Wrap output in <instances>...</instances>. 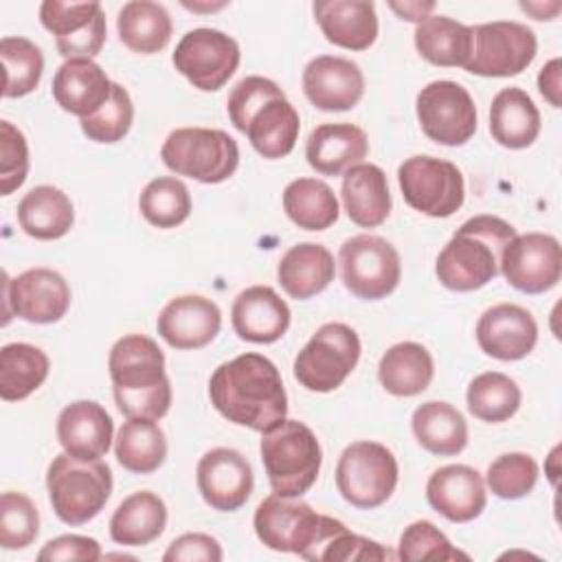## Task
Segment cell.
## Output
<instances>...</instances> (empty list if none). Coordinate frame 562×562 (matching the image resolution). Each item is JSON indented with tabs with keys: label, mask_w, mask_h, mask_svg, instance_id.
Returning <instances> with one entry per match:
<instances>
[{
	"label": "cell",
	"mask_w": 562,
	"mask_h": 562,
	"mask_svg": "<svg viewBox=\"0 0 562 562\" xmlns=\"http://www.w3.org/2000/svg\"><path fill=\"white\" fill-rule=\"evenodd\" d=\"M413 37L419 57L432 66L465 68L472 57V26L461 24L448 15H428L417 24Z\"/></svg>",
	"instance_id": "obj_34"
},
{
	"label": "cell",
	"mask_w": 562,
	"mask_h": 562,
	"mask_svg": "<svg viewBox=\"0 0 562 562\" xmlns=\"http://www.w3.org/2000/svg\"><path fill=\"white\" fill-rule=\"evenodd\" d=\"M195 483L204 503L217 512H237L252 494L250 461L235 448H211L195 468Z\"/></svg>",
	"instance_id": "obj_18"
},
{
	"label": "cell",
	"mask_w": 562,
	"mask_h": 562,
	"mask_svg": "<svg viewBox=\"0 0 562 562\" xmlns=\"http://www.w3.org/2000/svg\"><path fill=\"white\" fill-rule=\"evenodd\" d=\"M261 461L274 494L299 498L318 479L323 450L314 430L299 419H281L261 432Z\"/></svg>",
	"instance_id": "obj_5"
},
{
	"label": "cell",
	"mask_w": 562,
	"mask_h": 562,
	"mask_svg": "<svg viewBox=\"0 0 562 562\" xmlns=\"http://www.w3.org/2000/svg\"><path fill=\"white\" fill-rule=\"evenodd\" d=\"M400 479L395 454L378 441L349 443L336 463V487L340 496L358 509L384 505Z\"/></svg>",
	"instance_id": "obj_9"
},
{
	"label": "cell",
	"mask_w": 562,
	"mask_h": 562,
	"mask_svg": "<svg viewBox=\"0 0 562 562\" xmlns=\"http://www.w3.org/2000/svg\"><path fill=\"white\" fill-rule=\"evenodd\" d=\"M156 329L173 349H202L220 334L222 312L202 294H182L160 310Z\"/></svg>",
	"instance_id": "obj_21"
},
{
	"label": "cell",
	"mask_w": 562,
	"mask_h": 562,
	"mask_svg": "<svg viewBox=\"0 0 562 562\" xmlns=\"http://www.w3.org/2000/svg\"><path fill=\"white\" fill-rule=\"evenodd\" d=\"M468 411L487 424H501L514 417L522 402V391L509 375L485 371L476 375L465 391Z\"/></svg>",
	"instance_id": "obj_41"
},
{
	"label": "cell",
	"mask_w": 562,
	"mask_h": 562,
	"mask_svg": "<svg viewBox=\"0 0 562 562\" xmlns=\"http://www.w3.org/2000/svg\"><path fill=\"white\" fill-rule=\"evenodd\" d=\"M476 342L490 358L503 362L522 360L538 342V323L522 305L498 303L479 316Z\"/></svg>",
	"instance_id": "obj_19"
},
{
	"label": "cell",
	"mask_w": 562,
	"mask_h": 562,
	"mask_svg": "<svg viewBox=\"0 0 562 562\" xmlns=\"http://www.w3.org/2000/svg\"><path fill=\"white\" fill-rule=\"evenodd\" d=\"M516 228L496 215H474L463 222L439 250L435 274L452 292H474L501 272L505 246Z\"/></svg>",
	"instance_id": "obj_3"
},
{
	"label": "cell",
	"mask_w": 562,
	"mask_h": 562,
	"mask_svg": "<svg viewBox=\"0 0 562 562\" xmlns=\"http://www.w3.org/2000/svg\"><path fill=\"white\" fill-rule=\"evenodd\" d=\"M40 533V514L35 503L22 492H2L0 496V544L7 551L26 549Z\"/></svg>",
	"instance_id": "obj_46"
},
{
	"label": "cell",
	"mask_w": 562,
	"mask_h": 562,
	"mask_svg": "<svg viewBox=\"0 0 562 562\" xmlns=\"http://www.w3.org/2000/svg\"><path fill=\"white\" fill-rule=\"evenodd\" d=\"M474 46L465 66L468 72L481 77L520 75L538 53L536 33L514 20H496L472 26Z\"/></svg>",
	"instance_id": "obj_15"
},
{
	"label": "cell",
	"mask_w": 562,
	"mask_h": 562,
	"mask_svg": "<svg viewBox=\"0 0 562 562\" xmlns=\"http://www.w3.org/2000/svg\"><path fill=\"white\" fill-rule=\"evenodd\" d=\"M411 428L417 443L437 457H454L468 446V422L448 402L430 400L413 411Z\"/></svg>",
	"instance_id": "obj_33"
},
{
	"label": "cell",
	"mask_w": 562,
	"mask_h": 562,
	"mask_svg": "<svg viewBox=\"0 0 562 562\" xmlns=\"http://www.w3.org/2000/svg\"><path fill=\"white\" fill-rule=\"evenodd\" d=\"M540 110L533 99L516 86L494 94L490 105V134L507 149H525L540 134Z\"/></svg>",
	"instance_id": "obj_30"
},
{
	"label": "cell",
	"mask_w": 562,
	"mask_h": 562,
	"mask_svg": "<svg viewBox=\"0 0 562 562\" xmlns=\"http://www.w3.org/2000/svg\"><path fill=\"white\" fill-rule=\"evenodd\" d=\"M281 97H285V92L272 79L261 75L244 77L228 92V99H226L228 119L235 125V130L246 132V125L252 119V114L268 101L281 99Z\"/></svg>",
	"instance_id": "obj_48"
},
{
	"label": "cell",
	"mask_w": 562,
	"mask_h": 562,
	"mask_svg": "<svg viewBox=\"0 0 562 562\" xmlns=\"http://www.w3.org/2000/svg\"><path fill=\"white\" fill-rule=\"evenodd\" d=\"M340 198L347 217L362 228H375L391 215L389 180L373 162H360L342 173Z\"/></svg>",
	"instance_id": "obj_28"
},
{
	"label": "cell",
	"mask_w": 562,
	"mask_h": 562,
	"mask_svg": "<svg viewBox=\"0 0 562 562\" xmlns=\"http://www.w3.org/2000/svg\"><path fill=\"white\" fill-rule=\"evenodd\" d=\"M222 558L224 553L220 542L213 536L200 533V531L178 536L162 555L165 562H195V560L220 562Z\"/></svg>",
	"instance_id": "obj_51"
},
{
	"label": "cell",
	"mask_w": 562,
	"mask_h": 562,
	"mask_svg": "<svg viewBox=\"0 0 562 562\" xmlns=\"http://www.w3.org/2000/svg\"><path fill=\"white\" fill-rule=\"evenodd\" d=\"M215 411L244 428L266 432L288 415V393L277 364L255 351L222 362L209 380Z\"/></svg>",
	"instance_id": "obj_1"
},
{
	"label": "cell",
	"mask_w": 562,
	"mask_h": 562,
	"mask_svg": "<svg viewBox=\"0 0 562 562\" xmlns=\"http://www.w3.org/2000/svg\"><path fill=\"white\" fill-rule=\"evenodd\" d=\"M283 211L303 231H325L340 215L331 187L318 178L288 182L283 189Z\"/></svg>",
	"instance_id": "obj_40"
},
{
	"label": "cell",
	"mask_w": 562,
	"mask_h": 562,
	"mask_svg": "<svg viewBox=\"0 0 562 562\" xmlns=\"http://www.w3.org/2000/svg\"><path fill=\"white\" fill-rule=\"evenodd\" d=\"M42 26L55 35L61 57L92 59L105 44V13L99 2L44 0L40 4Z\"/></svg>",
	"instance_id": "obj_17"
},
{
	"label": "cell",
	"mask_w": 562,
	"mask_h": 562,
	"mask_svg": "<svg viewBox=\"0 0 562 562\" xmlns=\"http://www.w3.org/2000/svg\"><path fill=\"white\" fill-rule=\"evenodd\" d=\"M29 145L24 134L11 123L0 121V193L11 195L29 176Z\"/></svg>",
	"instance_id": "obj_49"
},
{
	"label": "cell",
	"mask_w": 562,
	"mask_h": 562,
	"mask_svg": "<svg viewBox=\"0 0 562 562\" xmlns=\"http://www.w3.org/2000/svg\"><path fill=\"white\" fill-rule=\"evenodd\" d=\"M134 121V103L121 83H112L110 99L90 116L79 119L81 132L94 143H119Z\"/></svg>",
	"instance_id": "obj_45"
},
{
	"label": "cell",
	"mask_w": 562,
	"mask_h": 562,
	"mask_svg": "<svg viewBox=\"0 0 562 562\" xmlns=\"http://www.w3.org/2000/svg\"><path fill=\"white\" fill-rule=\"evenodd\" d=\"M101 544L94 538L66 533L59 538L48 540L40 551L37 560H50V562H68V560H81V562H97L101 560Z\"/></svg>",
	"instance_id": "obj_50"
},
{
	"label": "cell",
	"mask_w": 562,
	"mask_h": 562,
	"mask_svg": "<svg viewBox=\"0 0 562 562\" xmlns=\"http://www.w3.org/2000/svg\"><path fill=\"white\" fill-rule=\"evenodd\" d=\"M114 424L110 413L92 400H77L57 417V439L64 452L81 461H97L112 446Z\"/></svg>",
	"instance_id": "obj_24"
},
{
	"label": "cell",
	"mask_w": 562,
	"mask_h": 562,
	"mask_svg": "<svg viewBox=\"0 0 562 562\" xmlns=\"http://www.w3.org/2000/svg\"><path fill=\"white\" fill-rule=\"evenodd\" d=\"M112 393L125 417L162 419L171 406V382L165 371V353L145 334H125L108 356Z\"/></svg>",
	"instance_id": "obj_2"
},
{
	"label": "cell",
	"mask_w": 562,
	"mask_h": 562,
	"mask_svg": "<svg viewBox=\"0 0 562 562\" xmlns=\"http://www.w3.org/2000/svg\"><path fill=\"white\" fill-rule=\"evenodd\" d=\"M397 184L406 204L428 217H450L465 200L461 169L435 156L406 158L397 167Z\"/></svg>",
	"instance_id": "obj_11"
},
{
	"label": "cell",
	"mask_w": 562,
	"mask_h": 562,
	"mask_svg": "<svg viewBox=\"0 0 562 562\" xmlns=\"http://www.w3.org/2000/svg\"><path fill=\"white\" fill-rule=\"evenodd\" d=\"M538 463L527 452H505L496 457L485 472V485L490 492L505 501L527 496L538 483Z\"/></svg>",
	"instance_id": "obj_44"
},
{
	"label": "cell",
	"mask_w": 562,
	"mask_h": 562,
	"mask_svg": "<svg viewBox=\"0 0 562 562\" xmlns=\"http://www.w3.org/2000/svg\"><path fill=\"white\" fill-rule=\"evenodd\" d=\"M345 288L362 301H380L395 292L402 279L400 252L378 235H353L338 250Z\"/></svg>",
	"instance_id": "obj_10"
},
{
	"label": "cell",
	"mask_w": 562,
	"mask_h": 562,
	"mask_svg": "<svg viewBox=\"0 0 562 562\" xmlns=\"http://www.w3.org/2000/svg\"><path fill=\"white\" fill-rule=\"evenodd\" d=\"M342 525L338 518L318 514L305 501L274 492L257 505L252 516L255 533L268 549L296 553L312 562H318L323 544Z\"/></svg>",
	"instance_id": "obj_4"
},
{
	"label": "cell",
	"mask_w": 562,
	"mask_h": 562,
	"mask_svg": "<svg viewBox=\"0 0 562 562\" xmlns=\"http://www.w3.org/2000/svg\"><path fill=\"white\" fill-rule=\"evenodd\" d=\"M112 470L105 461H81L68 452L57 454L46 472L48 501L66 525H83L99 516L112 494Z\"/></svg>",
	"instance_id": "obj_6"
},
{
	"label": "cell",
	"mask_w": 562,
	"mask_h": 562,
	"mask_svg": "<svg viewBox=\"0 0 562 562\" xmlns=\"http://www.w3.org/2000/svg\"><path fill=\"white\" fill-rule=\"evenodd\" d=\"M558 450H560V446H555V448L551 450V454H549V463H551V468H549V472H547V474H549V479H551V483H553V485H558V468L553 465V461L558 459Z\"/></svg>",
	"instance_id": "obj_54"
},
{
	"label": "cell",
	"mask_w": 562,
	"mask_h": 562,
	"mask_svg": "<svg viewBox=\"0 0 562 562\" xmlns=\"http://www.w3.org/2000/svg\"><path fill=\"white\" fill-rule=\"evenodd\" d=\"M70 285L53 268H29L11 279L2 274V325L18 316L26 323L48 325L66 316Z\"/></svg>",
	"instance_id": "obj_12"
},
{
	"label": "cell",
	"mask_w": 562,
	"mask_h": 562,
	"mask_svg": "<svg viewBox=\"0 0 562 562\" xmlns=\"http://www.w3.org/2000/svg\"><path fill=\"white\" fill-rule=\"evenodd\" d=\"M395 558L404 562L470 560V555L452 547L446 533L439 531L430 520H415L408 527H404Z\"/></svg>",
	"instance_id": "obj_47"
},
{
	"label": "cell",
	"mask_w": 562,
	"mask_h": 562,
	"mask_svg": "<svg viewBox=\"0 0 562 562\" xmlns=\"http://www.w3.org/2000/svg\"><path fill=\"white\" fill-rule=\"evenodd\" d=\"M435 375L430 351L413 340L391 345L378 364V378L386 393L395 397H413L424 393Z\"/></svg>",
	"instance_id": "obj_31"
},
{
	"label": "cell",
	"mask_w": 562,
	"mask_h": 562,
	"mask_svg": "<svg viewBox=\"0 0 562 562\" xmlns=\"http://www.w3.org/2000/svg\"><path fill=\"white\" fill-rule=\"evenodd\" d=\"M501 272L518 292H549L562 277L560 241L549 233L516 235L503 250Z\"/></svg>",
	"instance_id": "obj_16"
},
{
	"label": "cell",
	"mask_w": 562,
	"mask_h": 562,
	"mask_svg": "<svg viewBox=\"0 0 562 562\" xmlns=\"http://www.w3.org/2000/svg\"><path fill=\"white\" fill-rule=\"evenodd\" d=\"M140 215L156 228H176L191 215V193L173 176H160L145 184L138 198Z\"/></svg>",
	"instance_id": "obj_43"
},
{
	"label": "cell",
	"mask_w": 562,
	"mask_h": 562,
	"mask_svg": "<svg viewBox=\"0 0 562 562\" xmlns=\"http://www.w3.org/2000/svg\"><path fill=\"white\" fill-rule=\"evenodd\" d=\"M303 92L307 101L323 112H345L360 103L364 94V75L347 57L318 55L303 70Z\"/></svg>",
	"instance_id": "obj_20"
},
{
	"label": "cell",
	"mask_w": 562,
	"mask_h": 562,
	"mask_svg": "<svg viewBox=\"0 0 562 562\" xmlns=\"http://www.w3.org/2000/svg\"><path fill=\"white\" fill-rule=\"evenodd\" d=\"M299 112L285 97H281L261 105L248 121L244 134L248 136L252 149L259 156L277 160L285 158L294 149L299 140Z\"/></svg>",
	"instance_id": "obj_36"
},
{
	"label": "cell",
	"mask_w": 562,
	"mask_h": 562,
	"mask_svg": "<svg viewBox=\"0 0 562 562\" xmlns=\"http://www.w3.org/2000/svg\"><path fill=\"white\" fill-rule=\"evenodd\" d=\"M560 75H562L560 57L549 59L542 66V70L538 72V90L549 101V105H553V108H562V97H560L562 81H560Z\"/></svg>",
	"instance_id": "obj_52"
},
{
	"label": "cell",
	"mask_w": 562,
	"mask_h": 562,
	"mask_svg": "<svg viewBox=\"0 0 562 562\" xmlns=\"http://www.w3.org/2000/svg\"><path fill=\"white\" fill-rule=\"evenodd\" d=\"M369 154V138L353 123H323L305 140L307 165L321 176H342Z\"/></svg>",
	"instance_id": "obj_26"
},
{
	"label": "cell",
	"mask_w": 562,
	"mask_h": 562,
	"mask_svg": "<svg viewBox=\"0 0 562 562\" xmlns=\"http://www.w3.org/2000/svg\"><path fill=\"white\" fill-rule=\"evenodd\" d=\"M314 20L325 40L347 50H367L378 40L375 4L367 0H316Z\"/></svg>",
	"instance_id": "obj_25"
},
{
	"label": "cell",
	"mask_w": 562,
	"mask_h": 562,
	"mask_svg": "<svg viewBox=\"0 0 562 562\" xmlns=\"http://www.w3.org/2000/svg\"><path fill=\"white\" fill-rule=\"evenodd\" d=\"M116 461L134 474H151L167 459V439L156 419L127 417L114 439Z\"/></svg>",
	"instance_id": "obj_38"
},
{
	"label": "cell",
	"mask_w": 562,
	"mask_h": 562,
	"mask_svg": "<svg viewBox=\"0 0 562 562\" xmlns=\"http://www.w3.org/2000/svg\"><path fill=\"white\" fill-rule=\"evenodd\" d=\"M362 353L353 327L331 321L321 325L296 353L292 371L301 386L312 393L336 391L356 369Z\"/></svg>",
	"instance_id": "obj_8"
},
{
	"label": "cell",
	"mask_w": 562,
	"mask_h": 562,
	"mask_svg": "<svg viewBox=\"0 0 562 562\" xmlns=\"http://www.w3.org/2000/svg\"><path fill=\"white\" fill-rule=\"evenodd\" d=\"M48 356L29 342H9L0 349V397L4 402L26 400L48 378Z\"/></svg>",
	"instance_id": "obj_39"
},
{
	"label": "cell",
	"mask_w": 562,
	"mask_h": 562,
	"mask_svg": "<svg viewBox=\"0 0 562 562\" xmlns=\"http://www.w3.org/2000/svg\"><path fill=\"white\" fill-rule=\"evenodd\" d=\"M0 57L4 68V88L7 99H20L31 94L44 72V55L40 46L20 35H7L0 40Z\"/></svg>",
	"instance_id": "obj_42"
},
{
	"label": "cell",
	"mask_w": 562,
	"mask_h": 562,
	"mask_svg": "<svg viewBox=\"0 0 562 562\" xmlns=\"http://www.w3.org/2000/svg\"><path fill=\"white\" fill-rule=\"evenodd\" d=\"M112 83L114 81H110L105 70L94 59L77 57L66 59L57 68L50 90L53 99L64 112L86 119L110 99Z\"/></svg>",
	"instance_id": "obj_27"
},
{
	"label": "cell",
	"mask_w": 562,
	"mask_h": 562,
	"mask_svg": "<svg viewBox=\"0 0 562 562\" xmlns=\"http://www.w3.org/2000/svg\"><path fill=\"white\" fill-rule=\"evenodd\" d=\"M176 70L204 92L220 90L239 68V44L217 29H191L187 31L171 55Z\"/></svg>",
	"instance_id": "obj_13"
},
{
	"label": "cell",
	"mask_w": 562,
	"mask_h": 562,
	"mask_svg": "<svg viewBox=\"0 0 562 562\" xmlns=\"http://www.w3.org/2000/svg\"><path fill=\"white\" fill-rule=\"evenodd\" d=\"M422 132L446 147L465 145L476 132V105L472 94L457 81L439 79L424 86L415 101Z\"/></svg>",
	"instance_id": "obj_14"
},
{
	"label": "cell",
	"mask_w": 562,
	"mask_h": 562,
	"mask_svg": "<svg viewBox=\"0 0 562 562\" xmlns=\"http://www.w3.org/2000/svg\"><path fill=\"white\" fill-rule=\"evenodd\" d=\"M171 15L160 2L132 0L125 2L116 18L121 42L138 55L160 53L171 40Z\"/></svg>",
	"instance_id": "obj_37"
},
{
	"label": "cell",
	"mask_w": 562,
	"mask_h": 562,
	"mask_svg": "<svg viewBox=\"0 0 562 562\" xmlns=\"http://www.w3.org/2000/svg\"><path fill=\"white\" fill-rule=\"evenodd\" d=\"M167 527L165 501L140 490L119 503L110 518V538L123 547H145L154 542Z\"/></svg>",
	"instance_id": "obj_32"
},
{
	"label": "cell",
	"mask_w": 562,
	"mask_h": 562,
	"mask_svg": "<svg viewBox=\"0 0 562 562\" xmlns=\"http://www.w3.org/2000/svg\"><path fill=\"white\" fill-rule=\"evenodd\" d=\"M18 222L29 237L50 241L64 237L72 228L75 209L61 189L53 184H40L24 193L20 200Z\"/></svg>",
	"instance_id": "obj_35"
},
{
	"label": "cell",
	"mask_w": 562,
	"mask_h": 562,
	"mask_svg": "<svg viewBox=\"0 0 562 562\" xmlns=\"http://www.w3.org/2000/svg\"><path fill=\"white\" fill-rule=\"evenodd\" d=\"M336 274L334 255L316 241L294 244L277 263V281L290 299L305 301L321 294Z\"/></svg>",
	"instance_id": "obj_29"
},
{
	"label": "cell",
	"mask_w": 562,
	"mask_h": 562,
	"mask_svg": "<svg viewBox=\"0 0 562 562\" xmlns=\"http://www.w3.org/2000/svg\"><path fill=\"white\" fill-rule=\"evenodd\" d=\"M165 167L202 184L228 180L239 165L237 140L215 127H178L160 147Z\"/></svg>",
	"instance_id": "obj_7"
},
{
	"label": "cell",
	"mask_w": 562,
	"mask_h": 562,
	"mask_svg": "<svg viewBox=\"0 0 562 562\" xmlns=\"http://www.w3.org/2000/svg\"><path fill=\"white\" fill-rule=\"evenodd\" d=\"M426 501L446 520L470 522L479 518L487 505L485 481L470 465H443L428 476Z\"/></svg>",
	"instance_id": "obj_22"
},
{
	"label": "cell",
	"mask_w": 562,
	"mask_h": 562,
	"mask_svg": "<svg viewBox=\"0 0 562 562\" xmlns=\"http://www.w3.org/2000/svg\"><path fill=\"white\" fill-rule=\"evenodd\" d=\"M290 307L270 285H250L241 290L231 307V323L241 340L270 345L290 327Z\"/></svg>",
	"instance_id": "obj_23"
},
{
	"label": "cell",
	"mask_w": 562,
	"mask_h": 562,
	"mask_svg": "<svg viewBox=\"0 0 562 562\" xmlns=\"http://www.w3.org/2000/svg\"><path fill=\"white\" fill-rule=\"evenodd\" d=\"M402 20H406V22H422V20H426L428 18V13L435 9V2H426V4H422V2H404V4H397V2H391L389 4Z\"/></svg>",
	"instance_id": "obj_53"
}]
</instances>
